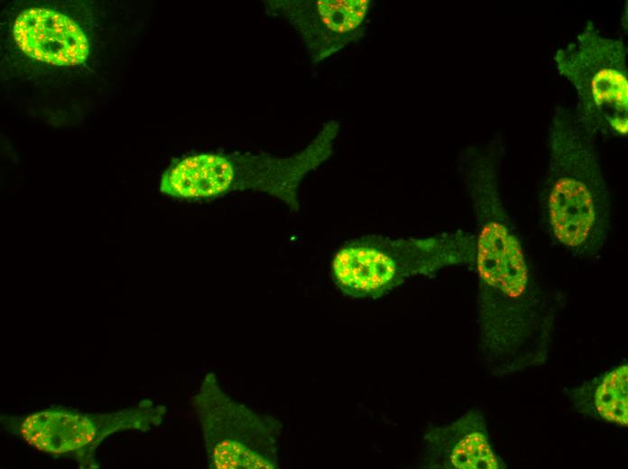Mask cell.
I'll return each instance as SVG.
<instances>
[{
  "instance_id": "obj_5",
  "label": "cell",
  "mask_w": 628,
  "mask_h": 469,
  "mask_svg": "<svg viewBox=\"0 0 628 469\" xmlns=\"http://www.w3.org/2000/svg\"><path fill=\"white\" fill-rule=\"evenodd\" d=\"M13 32L23 52L49 64L78 65L88 53V39L76 23L50 9L33 7L23 12Z\"/></svg>"
},
{
  "instance_id": "obj_8",
  "label": "cell",
  "mask_w": 628,
  "mask_h": 469,
  "mask_svg": "<svg viewBox=\"0 0 628 469\" xmlns=\"http://www.w3.org/2000/svg\"><path fill=\"white\" fill-rule=\"evenodd\" d=\"M21 434L30 446L40 451L61 454L88 445L96 431L84 416L50 410L24 418Z\"/></svg>"
},
{
  "instance_id": "obj_1",
  "label": "cell",
  "mask_w": 628,
  "mask_h": 469,
  "mask_svg": "<svg viewBox=\"0 0 628 469\" xmlns=\"http://www.w3.org/2000/svg\"><path fill=\"white\" fill-rule=\"evenodd\" d=\"M549 165L542 207L547 228L562 247L597 253L611 228V198L596 135L576 112L557 106L549 124Z\"/></svg>"
},
{
  "instance_id": "obj_4",
  "label": "cell",
  "mask_w": 628,
  "mask_h": 469,
  "mask_svg": "<svg viewBox=\"0 0 628 469\" xmlns=\"http://www.w3.org/2000/svg\"><path fill=\"white\" fill-rule=\"evenodd\" d=\"M208 445L213 468H276L273 422H267L215 389L208 417Z\"/></svg>"
},
{
  "instance_id": "obj_9",
  "label": "cell",
  "mask_w": 628,
  "mask_h": 469,
  "mask_svg": "<svg viewBox=\"0 0 628 469\" xmlns=\"http://www.w3.org/2000/svg\"><path fill=\"white\" fill-rule=\"evenodd\" d=\"M370 3L366 0L317 1L314 11L320 33H328L335 48L352 39L364 23Z\"/></svg>"
},
{
  "instance_id": "obj_2",
  "label": "cell",
  "mask_w": 628,
  "mask_h": 469,
  "mask_svg": "<svg viewBox=\"0 0 628 469\" xmlns=\"http://www.w3.org/2000/svg\"><path fill=\"white\" fill-rule=\"evenodd\" d=\"M475 258L476 236L462 230L405 238L367 234L349 241L335 254L331 276L351 297L378 299L409 278L474 263Z\"/></svg>"
},
{
  "instance_id": "obj_7",
  "label": "cell",
  "mask_w": 628,
  "mask_h": 469,
  "mask_svg": "<svg viewBox=\"0 0 628 469\" xmlns=\"http://www.w3.org/2000/svg\"><path fill=\"white\" fill-rule=\"evenodd\" d=\"M230 158L204 153L187 157L168 169L161 190L180 198H207L229 191L232 184Z\"/></svg>"
},
{
  "instance_id": "obj_10",
  "label": "cell",
  "mask_w": 628,
  "mask_h": 469,
  "mask_svg": "<svg viewBox=\"0 0 628 469\" xmlns=\"http://www.w3.org/2000/svg\"><path fill=\"white\" fill-rule=\"evenodd\" d=\"M627 365L609 372L596 392V407L607 421L627 425Z\"/></svg>"
},
{
  "instance_id": "obj_3",
  "label": "cell",
  "mask_w": 628,
  "mask_h": 469,
  "mask_svg": "<svg viewBox=\"0 0 628 469\" xmlns=\"http://www.w3.org/2000/svg\"><path fill=\"white\" fill-rule=\"evenodd\" d=\"M626 58L623 39L603 34L592 21L554 54L558 72L576 90L579 106L576 113L595 135L628 133Z\"/></svg>"
},
{
  "instance_id": "obj_6",
  "label": "cell",
  "mask_w": 628,
  "mask_h": 469,
  "mask_svg": "<svg viewBox=\"0 0 628 469\" xmlns=\"http://www.w3.org/2000/svg\"><path fill=\"white\" fill-rule=\"evenodd\" d=\"M429 453L445 467L459 469L498 468L482 422L468 414L454 424L430 432L425 437Z\"/></svg>"
}]
</instances>
